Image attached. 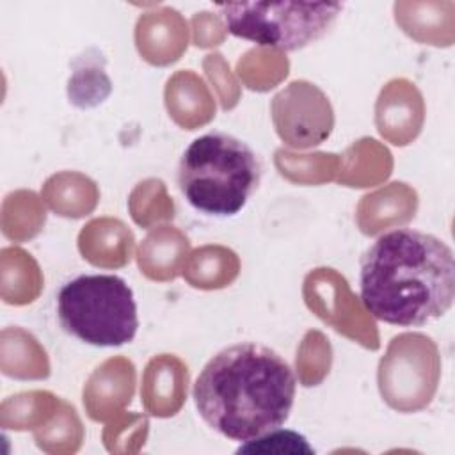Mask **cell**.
I'll use <instances>...</instances> for the list:
<instances>
[{
    "label": "cell",
    "instance_id": "1",
    "mask_svg": "<svg viewBox=\"0 0 455 455\" xmlns=\"http://www.w3.org/2000/svg\"><path fill=\"white\" fill-rule=\"evenodd\" d=\"M295 391L297 379L288 361L267 345L245 341L219 350L203 366L192 398L210 428L247 443L288 421Z\"/></svg>",
    "mask_w": 455,
    "mask_h": 455
},
{
    "label": "cell",
    "instance_id": "2",
    "mask_svg": "<svg viewBox=\"0 0 455 455\" xmlns=\"http://www.w3.org/2000/svg\"><path fill=\"white\" fill-rule=\"evenodd\" d=\"M359 295L366 311L384 323H430L444 316L455 299L453 251L430 233L391 229L361 258Z\"/></svg>",
    "mask_w": 455,
    "mask_h": 455
},
{
    "label": "cell",
    "instance_id": "3",
    "mask_svg": "<svg viewBox=\"0 0 455 455\" xmlns=\"http://www.w3.org/2000/svg\"><path fill=\"white\" fill-rule=\"evenodd\" d=\"M261 162L252 148L226 132L194 139L178 162V187L187 203L208 217L240 213L261 181Z\"/></svg>",
    "mask_w": 455,
    "mask_h": 455
},
{
    "label": "cell",
    "instance_id": "4",
    "mask_svg": "<svg viewBox=\"0 0 455 455\" xmlns=\"http://www.w3.org/2000/svg\"><path fill=\"white\" fill-rule=\"evenodd\" d=\"M57 320L64 332L92 347H121L139 331L133 290L114 274H82L57 291Z\"/></svg>",
    "mask_w": 455,
    "mask_h": 455
},
{
    "label": "cell",
    "instance_id": "5",
    "mask_svg": "<svg viewBox=\"0 0 455 455\" xmlns=\"http://www.w3.org/2000/svg\"><path fill=\"white\" fill-rule=\"evenodd\" d=\"M228 32L258 46L295 52L322 39L345 5L338 2L215 4Z\"/></svg>",
    "mask_w": 455,
    "mask_h": 455
}]
</instances>
